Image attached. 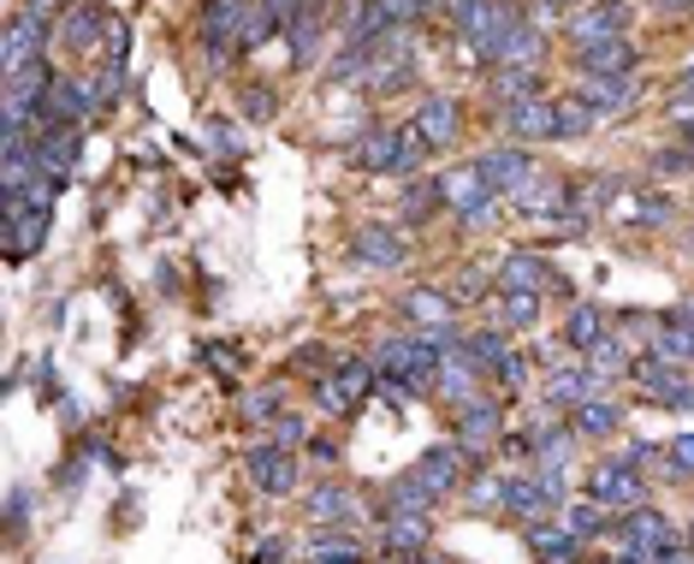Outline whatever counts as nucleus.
<instances>
[{"label": "nucleus", "mask_w": 694, "mask_h": 564, "mask_svg": "<svg viewBox=\"0 0 694 564\" xmlns=\"http://www.w3.org/2000/svg\"><path fill=\"white\" fill-rule=\"evenodd\" d=\"M451 24H457V36H469V48L481 54L523 19H516L511 0H451Z\"/></svg>", "instance_id": "f257e3e1"}, {"label": "nucleus", "mask_w": 694, "mask_h": 564, "mask_svg": "<svg viewBox=\"0 0 694 564\" xmlns=\"http://www.w3.org/2000/svg\"><path fill=\"white\" fill-rule=\"evenodd\" d=\"M380 386V369L362 363V357H350V363H338V374H327V381L315 386V404L327 416H350L357 410V398H368Z\"/></svg>", "instance_id": "f03ea898"}, {"label": "nucleus", "mask_w": 694, "mask_h": 564, "mask_svg": "<svg viewBox=\"0 0 694 564\" xmlns=\"http://www.w3.org/2000/svg\"><path fill=\"white\" fill-rule=\"evenodd\" d=\"M416 155H422L416 132H374V137H362L357 149H350V161H357L362 172H410Z\"/></svg>", "instance_id": "7ed1b4c3"}, {"label": "nucleus", "mask_w": 694, "mask_h": 564, "mask_svg": "<svg viewBox=\"0 0 694 564\" xmlns=\"http://www.w3.org/2000/svg\"><path fill=\"white\" fill-rule=\"evenodd\" d=\"M587 499L605 505V511H635V505H647V482L629 464H600L587 475Z\"/></svg>", "instance_id": "20e7f679"}, {"label": "nucleus", "mask_w": 694, "mask_h": 564, "mask_svg": "<svg viewBox=\"0 0 694 564\" xmlns=\"http://www.w3.org/2000/svg\"><path fill=\"white\" fill-rule=\"evenodd\" d=\"M42 238H48V208H36L31 196L7 202V262H24V256H36Z\"/></svg>", "instance_id": "39448f33"}, {"label": "nucleus", "mask_w": 694, "mask_h": 564, "mask_svg": "<svg viewBox=\"0 0 694 564\" xmlns=\"http://www.w3.org/2000/svg\"><path fill=\"white\" fill-rule=\"evenodd\" d=\"M475 167H481V179L493 184L499 196H516L528 179H535V155H528L523 143H505V149H486Z\"/></svg>", "instance_id": "423d86ee"}, {"label": "nucleus", "mask_w": 694, "mask_h": 564, "mask_svg": "<svg viewBox=\"0 0 694 564\" xmlns=\"http://www.w3.org/2000/svg\"><path fill=\"white\" fill-rule=\"evenodd\" d=\"M629 374H635V386H641V398H653V404H676L683 398V386H689L683 363H671V357H659V351L635 357Z\"/></svg>", "instance_id": "0eeeda50"}, {"label": "nucleus", "mask_w": 694, "mask_h": 564, "mask_svg": "<svg viewBox=\"0 0 694 564\" xmlns=\"http://www.w3.org/2000/svg\"><path fill=\"white\" fill-rule=\"evenodd\" d=\"M446 208H457L463 214V221H486V214H493V184L481 179V167H457V172H446Z\"/></svg>", "instance_id": "6e6552de"}, {"label": "nucleus", "mask_w": 694, "mask_h": 564, "mask_svg": "<svg viewBox=\"0 0 694 564\" xmlns=\"http://www.w3.org/2000/svg\"><path fill=\"white\" fill-rule=\"evenodd\" d=\"M499 292H535V297H546V292H570V280H558L540 256L516 250V256H505V268H499Z\"/></svg>", "instance_id": "1a4fd4ad"}, {"label": "nucleus", "mask_w": 694, "mask_h": 564, "mask_svg": "<svg viewBox=\"0 0 694 564\" xmlns=\"http://www.w3.org/2000/svg\"><path fill=\"white\" fill-rule=\"evenodd\" d=\"M244 470L261 494H298V458H291L286 445H256V452L244 458Z\"/></svg>", "instance_id": "9d476101"}, {"label": "nucleus", "mask_w": 694, "mask_h": 564, "mask_svg": "<svg viewBox=\"0 0 694 564\" xmlns=\"http://www.w3.org/2000/svg\"><path fill=\"white\" fill-rule=\"evenodd\" d=\"M244 24H249V0H202V36L209 48H244Z\"/></svg>", "instance_id": "9b49d317"}, {"label": "nucleus", "mask_w": 694, "mask_h": 564, "mask_svg": "<svg viewBox=\"0 0 694 564\" xmlns=\"http://www.w3.org/2000/svg\"><path fill=\"white\" fill-rule=\"evenodd\" d=\"M31 161H36L42 179L66 184V179H71V167H78V132H71V125H60V132H36Z\"/></svg>", "instance_id": "f8f14e48"}, {"label": "nucleus", "mask_w": 694, "mask_h": 564, "mask_svg": "<svg viewBox=\"0 0 694 564\" xmlns=\"http://www.w3.org/2000/svg\"><path fill=\"white\" fill-rule=\"evenodd\" d=\"M624 31H629V7H617V0H600V7L575 12V19L564 24V36L575 42V48H594V42L624 36Z\"/></svg>", "instance_id": "ddd939ff"}, {"label": "nucleus", "mask_w": 694, "mask_h": 564, "mask_svg": "<svg viewBox=\"0 0 694 564\" xmlns=\"http://www.w3.org/2000/svg\"><path fill=\"white\" fill-rule=\"evenodd\" d=\"M575 71H582V78H635L629 36H605L594 48H575Z\"/></svg>", "instance_id": "4468645a"}, {"label": "nucleus", "mask_w": 694, "mask_h": 564, "mask_svg": "<svg viewBox=\"0 0 694 564\" xmlns=\"http://www.w3.org/2000/svg\"><path fill=\"white\" fill-rule=\"evenodd\" d=\"M42 48H48V19H36V12H12V24H7V78L12 71H24L31 60H42Z\"/></svg>", "instance_id": "2eb2a0df"}, {"label": "nucleus", "mask_w": 694, "mask_h": 564, "mask_svg": "<svg viewBox=\"0 0 694 564\" xmlns=\"http://www.w3.org/2000/svg\"><path fill=\"white\" fill-rule=\"evenodd\" d=\"M410 132L422 137V149H451V143H457V101L451 95H422L416 125H410Z\"/></svg>", "instance_id": "dca6fc26"}, {"label": "nucleus", "mask_w": 694, "mask_h": 564, "mask_svg": "<svg viewBox=\"0 0 694 564\" xmlns=\"http://www.w3.org/2000/svg\"><path fill=\"white\" fill-rule=\"evenodd\" d=\"M600 393H605V381L594 369H564L558 363L552 374H546V404H552V410H575V404H587Z\"/></svg>", "instance_id": "f3484780"}, {"label": "nucleus", "mask_w": 694, "mask_h": 564, "mask_svg": "<svg viewBox=\"0 0 694 564\" xmlns=\"http://www.w3.org/2000/svg\"><path fill=\"white\" fill-rule=\"evenodd\" d=\"M540 54H546V36L535 24H511L493 48H481V60L486 66H540Z\"/></svg>", "instance_id": "a211bd4d"}, {"label": "nucleus", "mask_w": 694, "mask_h": 564, "mask_svg": "<svg viewBox=\"0 0 694 564\" xmlns=\"http://www.w3.org/2000/svg\"><path fill=\"white\" fill-rule=\"evenodd\" d=\"M523 541H528V553H535L540 564H582V541L564 529V523H528L523 529Z\"/></svg>", "instance_id": "6ab92c4d"}, {"label": "nucleus", "mask_w": 694, "mask_h": 564, "mask_svg": "<svg viewBox=\"0 0 694 564\" xmlns=\"http://www.w3.org/2000/svg\"><path fill=\"white\" fill-rule=\"evenodd\" d=\"M499 422H505V404L499 398H469V404H457V445H486L499 433Z\"/></svg>", "instance_id": "aec40b11"}, {"label": "nucleus", "mask_w": 694, "mask_h": 564, "mask_svg": "<svg viewBox=\"0 0 694 564\" xmlns=\"http://www.w3.org/2000/svg\"><path fill=\"white\" fill-rule=\"evenodd\" d=\"M505 125L516 143H540V137H558V101H516V108H505Z\"/></svg>", "instance_id": "412c9836"}, {"label": "nucleus", "mask_w": 694, "mask_h": 564, "mask_svg": "<svg viewBox=\"0 0 694 564\" xmlns=\"http://www.w3.org/2000/svg\"><path fill=\"white\" fill-rule=\"evenodd\" d=\"M410 475H416V482H427L439 499L457 494V482H463V445L451 440V445H434V452H422V464L410 470Z\"/></svg>", "instance_id": "4be33fe9"}, {"label": "nucleus", "mask_w": 694, "mask_h": 564, "mask_svg": "<svg viewBox=\"0 0 694 564\" xmlns=\"http://www.w3.org/2000/svg\"><path fill=\"white\" fill-rule=\"evenodd\" d=\"M499 505H505L511 517H523V523H540V517L552 511L540 475H505V482H499Z\"/></svg>", "instance_id": "5701e85b"}, {"label": "nucleus", "mask_w": 694, "mask_h": 564, "mask_svg": "<svg viewBox=\"0 0 694 564\" xmlns=\"http://www.w3.org/2000/svg\"><path fill=\"white\" fill-rule=\"evenodd\" d=\"M575 101H582L594 120H605V113H629L635 108V78H582Z\"/></svg>", "instance_id": "b1692460"}, {"label": "nucleus", "mask_w": 694, "mask_h": 564, "mask_svg": "<svg viewBox=\"0 0 694 564\" xmlns=\"http://www.w3.org/2000/svg\"><path fill=\"white\" fill-rule=\"evenodd\" d=\"M427 534H434V523H427V517H410V511H387V529H380V546H387L392 559H422Z\"/></svg>", "instance_id": "393cba45"}, {"label": "nucleus", "mask_w": 694, "mask_h": 564, "mask_svg": "<svg viewBox=\"0 0 694 564\" xmlns=\"http://www.w3.org/2000/svg\"><path fill=\"white\" fill-rule=\"evenodd\" d=\"M357 262H368V268H380V273H392V268H404V256H410V244L398 238V233H387V226H362L357 233Z\"/></svg>", "instance_id": "a878e982"}, {"label": "nucleus", "mask_w": 694, "mask_h": 564, "mask_svg": "<svg viewBox=\"0 0 694 564\" xmlns=\"http://www.w3.org/2000/svg\"><path fill=\"white\" fill-rule=\"evenodd\" d=\"M481 381H486V374H481V369H475V363H469V357H463V345L439 357V393H446L451 404H469V398H481V393H475Z\"/></svg>", "instance_id": "bb28decb"}, {"label": "nucleus", "mask_w": 694, "mask_h": 564, "mask_svg": "<svg viewBox=\"0 0 694 564\" xmlns=\"http://www.w3.org/2000/svg\"><path fill=\"white\" fill-rule=\"evenodd\" d=\"M546 90V71L540 66H493V95L516 108V101H535Z\"/></svg>", "instance_id": "cd10ccee"}, {"label": "nucleus", "mask_w": 694, "mask_h": 564, "mask_svg": "<svg viewBox=\"0 0 694 564\" xmlns=\"http://www.w3.org/2000/svg\"><path fill=\"white\" fill-rule=\"evenodd\" d=\"M570 422H575V433H587V440H612L617 428H624V410H617L612 398H587V404H575L570 410Z\"/></svg>", "instance_id": "c85d7f7f"}, {"label": "nucleus", "mask_w": 694, "mask_h": 564, "mask_svg": "<svg viewBox=\"0 0 694 564\" xmlns=\"http://www.w3.org/2000/svg\"><path fill=\"white\" fill-rule=\"evenodd\" d=\"M653 351L689 369L694 363V315H664V327L653 332Z\"/></svg>", "instance_id": "c756f323"}, {"label": "nucleus", "mask_w": 694, "mask_h": 564, "mask_svg": "<svg viewBox=\"0 0 694 564\" xmlns=\"http://www.w3.org/2000/svg\"><path fill=\"white\" fill-rule=\"evenodd\" d=\"M309 517H315V523H357V499L345 494V487L338 482H321L315 494H309Z\"/></svg>", "instance_id": "7c9ffc66"}, {"label": "nucleus", "mask_w": 694, "mask_h": 564, "mask_svg": "<svg viewBox=\"0 0 694 564\" xmlns=\"http://www.w3.org/2000/svg\"><path fill=\"white\" fill-rule=\"evenodd\" d=\"M463 357H469V363H475L481 374H493V369H499V363H505V357H511V339H505V327L469 332V339H463Z\"/></svg>", "instance_id": "2f4dec72"}, {"label": "nucleus", "mask_w": 694, "mask_h": 564, "mask_svg": "<svg viewBox=\"0 0 694 564\" xmlns=\"http://www.w3.org/2000/svg\"><path fill=\"white\" fill-rule=\"evenodd\" d=\"M605 315L594 309V303H575V309L564 315V345H570V351H594V345L605 339Z\"/></svg>", "instance_id": "473e14b6"}, {"label": "nucleus", "mask_w": 694, "mask_h": 564, "mask_svg": "<svg viewBox=\"0 0 694 564\" xmlns=\"http://www.w3.org/2000/svg\"><path fill=\"white\" fill-rule=\"evenodd\" d=\"M439 505V494L427 482H416V475H404V482L387 487V511H410V517H427Z\"/></svg>", "instance_id": "72a5a7b5"}, {"label": "nucleus", "mask_w": 694, "mask_h": 564, "mask_svg": "<svg viewBox=\"0 0 694 564\" xmlns=\"http://www.w3.org/2000/svg\"><path fill=\"white\" fill-rule=\"evenodd\" d=\"M612 517L617 511H605V505H594V499H587V505H564V529L575 534V541H594V534H605V529H612Z\"/></svg>", "instance_id": "f704fd0d"}, {"label": "nucleus", "mask_w": 694, "mask_h": 564, "mask_svg": "<svg viewBox=\"0 0 694 564\" xmlns=\"http://www.w3.org/2000/svg\"><path fill=\"white\" fill-rule=\"evenodd\" d=\"M434 208H446V184H439V179H410V191H404V221H427Z\"/></svg>", "instance_id": "c9c22d12"}, {"label": "nucleus", "mask_w": 694, "mask_h": 564, "mask_svg": "<svg viewBox=\"0 0 694 564\" xmlns=\"http://www.w3.org/2000/svg\"><path fill=\"white\" fill-rule=\"evenodd\" d=\"M570 433L564 428H535V458H540V470H564L570 464Z\"/></svg>", "instance_id": "e433bc0d"}, {"label": "nucleus", "mask_w": 694, "mask_h": 564, "mask_svg": "<svg viewBox=\"0 0 694 564\" xmlns=\"http://www.w3.org/2000/svg\"><path fill=\"white\" fill-rule=\"evenodd\" d=\"M315 48H321V12H303V19L291 24V60L309 66L315 60Z\"/></svg>", "instance_id": "4c0bfd02"}, {"label": "nucleus", "mask_w": 694, "mask_h": 564, "mask_svg": "<svg viewBox=\"0 0 694 564\" xmlns=\"http://www.w3.org/2000/svg\"><path fill=\"white\" fill-rule=\"evenodd\" d=\"M664 482H694V428L671 440V452H664Z\"/></svg>", "instance_id": "58836bf2"}, {"label": "nucleus", "mask_w": 694, "mask_h": 564, "mask_svg": "<svg viewBox=\"0 0 694 564\" xmlns=\"http://www.w3.org/2000/svg\"><path fill=\"white\" fill-rule=\"evenodd\" d=\"M582 357H587V369H594L600 381H605V374H612V381H617V374H629V357H624V345H617V339H600L594 351H582Z\"/></svg>", "instance_id": "ea45409f"}, {"label": "nucleus", "mask_w": 694, "mask_h": 564, "mask_svg": "<svg viewBox=\"0 0 694 564\" xmlns=\"http://www.w3.org/2000/svg\"><path fill=\"white\" fill-rule=\"evenodd\" d=\"M404 309H410V315H416V322H427V327L451 322V303H446V297H439V292H427V285H422V292H410V297H404Z\"/></svg>", "instance_id": "a19ab883"}, {"label": "nucleus", "mask_w": 694, "mask_h": 564, "mask_svg": "<svg viewBox=\"0 0 694 564\" xmlns=\"http://www.w3.org/2000/svg\"><path fill=\"white\" fill-rule=\"evenodd\" d=\"M505 303V327H535L540 322V297L535 292H499Z\"/></svg>", "instance_id": "79ce46f5"}, {"label": "nucleus", "mask_w": 694, "mask_h": 564, "mask_svg": "<svg viewBox=\"0 0 694 564\" xmlns=\"http://www.w3.org/2000/svg\"><path fill=\"white\" fill-rule=\"evenodd\" d=\"M582 132H594V113H587L575 95H564L558 101V137H582Z\"/></svg>", "instance_id": "37998d69"}, {"label": "nucleus", "mask_w": 694, "mask_h": 564, "mask_svg": "<svg viewBox=\"0 0 694 564\" xmlns=\"http://www.w3.org/2000/svg\"><path fill=\"white\" fill-rule=\"evenodd\" d=\"M493 381L505 386V393H523V386H528V357H523V351H511L505 363L493 369Z\"/></svg>", "instance_id": "c03bdc74"}, {"label": "nucleus", "mask_w": 694, "mask_h": 564, "mask_svg": "<svg viewBox=\"0 0 694 564\" xmlns=\"http://www.w3.org/2000/svg\"><path fill=\"white\" fill-rule=\"evenodd\" d=\"M357 559H362L357 541H327V534L315 541V564H357Z\"/></svg>", "instance_id": "a18cd8bd"}, {"label": "nucleus", "mask_w": 694, "mask_h": 564, "mask_svg": "<svg viewBox=\"0 0 694 564\" xmlns=\"http://www.w3.org/2000/svg\"><path fill=\"white\" fill-rule=\"evenodd\" d=\"M303 440V422H298V416H286V422H273V445H286V452H291V445H298Z\"/></svg>", "instance_id": "49530a36"}, {"label": "nucleus", "mask_w": 694, "mask_h": 564, "mask_svg": "<svg viewBox=\"0 0 694 564\" xmlns=\"http://www.w3.org/2000/svg\"><path fill=\"white\" fill-rule=\"evenodd\" d=\"M209 143H214V149H232V143H238V132H232L226 120H214V125H209Z\"/></svg>", "instance_id": "de8ad7c7"}, {"label": "nucleus", "mask_w": 694, "mask_h": 564, "mask_svg": "<svg viewBox=\"0 0 694 564\" xmlns=\"http://www.w3.org/2000/svg\"><path fill=\"white\" fill-rule=\"evenodd\" d=\"M273 404H279V393H256V398H249V404H244V416H268V410H273Z\"/></svg>", "instance_id": "09e8293b"}, {"label": "nucleus", "mask_w": 694, "mask_h": 564, "mask_svg": "<svg viewBox=\"0 0 694 564\" xmlns=\"http://www.w3.org/2000/svg\"><path fill=\"white\" fill-rule=\"evenodd\" d=\"M24 12H36V19H54V12H60V0H24Z\"/></svg>", "instance_id": "8fccbe9b"}, {"label": "nucleus", "mask_w": 694, "mask_h": 564, "mask_svg": "<svg viewBox=\"0 0 694 564\" xmlns=\"http://www.w3.org/2000/svg\"><path fill=\"white\" fill-rule=\"evenodd\" d=\"M249 113H256V120H261V113H273V101H268V90H249Z\"/></svg>", "instance_id": "3c124183"}, {"label": "nucleus", "mask_w": 694, "mask_h": 564, "mask_svg": "<svg viewBox=\"0 0 694 564\" xmlns=\"http://www.w3.org/2000/svg\"><path fill=\"white\" fill-rule=\"evenodd\" d=\"M279 559H286V546H261L256 553V564H279Z\"/></svg>", "instance_id": "603ef678"}, {"label": "nucleus", "mask_w": 694, "mask_h": 564, "mask_svg": "<svg viewBox=\"0 0 694 564\" xmlns=\"http://www.w3.org/2000/svg\"><path fill=\"white\" fill-rule=\"evenodd\" d=\"M659 7H664V12H689L694 0H659Z\"/></svg>", "instance_id": "864d4df0"}, {"label": "nucleus", "mask_w": 694, "mask_h": 564, "mask_svg": "<svg viewBox=\"0 0 694 564\" xmlns=\"http://www.w3.org/2000/svg\"><path fill=\"white\" fill-rule=\"evenodd\" d=\"M387 564H422V559H387Z\"/></svg>", "instance_id": "5fc2aeb1"}, {"label": "nucleus", "mask_w": 694, "mask_h": 564, "mask_svg": "<svg viewBox=\"0 0 694 564\" xmlns=\"http://www.w3.org/2000/svg\"><path fill=\"white\" fill-rule=\"evenodd\" d=\"M422 7H439V0H422Z\"/></svg>", "instance_id": "6e6d98bb"}]
</instances>
